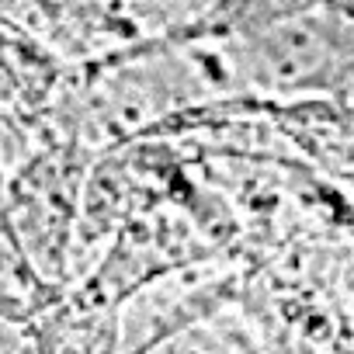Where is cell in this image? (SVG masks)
<instances>
[{
    "label": "cell",
    "instance_id": "1",
    "mask_svg": "<svg viewBox=\"0 0 354 354\" xmlns=\"http://www.w3.org/2000/svg\"><path fill=\"white\" fill-rule=\"evenodd\" d=\"M337 94H340V97H344V101L354 108V63L344 70V77H340V84H337Z\"/></svg>",
    "mask_w": 354,
    "mask_h": 354
}]
</instances>
